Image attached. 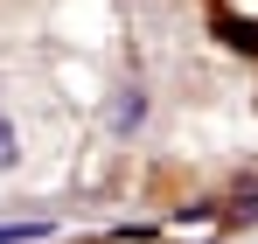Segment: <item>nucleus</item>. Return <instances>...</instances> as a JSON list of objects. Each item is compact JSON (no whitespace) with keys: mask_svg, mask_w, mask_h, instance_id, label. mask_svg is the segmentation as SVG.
Masks as SVG:
<instances>
[{"mask_svg":"<svg viewBox=\"0 0 258 244\" xmlns=\"http://www.w3.org/2000/svg\"><path fill=\"white\" fill-rule=\"evenodd\" d=\"M21 237H49V223H0V244H21Z\"/></svg>","mask_w":258,"mask_h":244,"instance_id":"f03ea898","label":"nucleus"},{"mask_svg":"<svg viewBox=\"0 0 258 244\" xmlns=\"http://www.w3.org/2000/svg\"><path fill=\"white\" fill-rule=\"evenodd\" d=\"M223 42H237V49H258V28H244V21H223Z\"/></svg>","mask_w":258,"mask_h":244,"instance_id":"7ed1b4c3","label":"nucleus"},{"mask_svg":"<svg viewBox=\"0 0 258 244\" xmlns=\"http://www.w3.org/2000/svg\"><path fill=\"white\" fill-rule=\"evenodd\" d=\"M140 112H147V98L126 91V98H119V112H112V126H140Z\"/></svg>","mask_w":258,"mask_h":244,"instance_id":"f257e3e1","label":"nucleus"},{"mask_svg":"<svg viewBox=\"0 0 258 244\" xmlns=\"http://www.w3.org/2000/svg\"><path fill=\"white\" fill-rule=\"evenodd\" d=\"M14 167V126H7V112H0V174Z\"/></svg>","mask_w":258,"mask_h":244,"instance_id":"20e7f679","label":"nucleus"}]
</instances>
